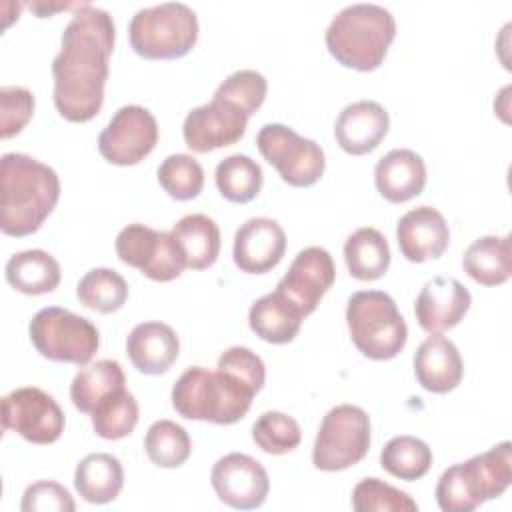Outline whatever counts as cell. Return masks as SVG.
I'll use <instances>...</instances> for the list:
<instances>
[{
	"label": "cell",
	"mask_w": 512,
	"mask_h": 512,
	"mask_svg": "<svg viewBox=\"0 0 512 512\" xmlns=\"http://www.w3.org/2000/svg\"><path fill=\"white\" fill-rule=\"evenodd\" d=\"M178 352V336L164 322L136 324L126 338V354L142 374H164L176 362Z\"/></svg>",
	"instance_id": "cell-23"
},
{
	"label": "cell",
	"mask_w": 512,
	"mask_h": 512,
	"mask_svg": "<svg viewBox=\"0 0 512 512\" xmlns=\"http://www.w3.org/2000/svg\"><path fill=\"white\" fill-rule=\"evenodd\" d=\"M334 278L336 268L330 252L320 246H308L296 254L276 290L284 294L306 318L316 310L322 296L334 284Z\"/></svg>",
	"instance_id": "cell-16"
},
{
	"label": "cell",
	"mask_w": 512,
	"mask_h": 512,
	"mask_svg": "<svg viewBox=\"0 0 512 512\" xmlns=\"http://www.w3.org/2000/svg\"><path fill=\"white\" fill-rule=\"evenodd\" d=\"M464 272L482 286H498L510 278V236H482L462 258Z\"/></svg>",
	"instance_id": "cell-29"
},
{
	"label": "cell",
	"mask_w": 512,
	"mask_h": 512,
	"mask_svg": "<svg viewBox=\"0 0 512 512\" xmlns=\"http://www.w3.org/2000/svg\"><path fill=\"white\" fill-rule=\"evenodd\" d=\"M36 352L52 362L84 366L100 346L98 328L84 316L60 306L38 310L28 326Z\"/></svg>",
	"instance_id": "cell-8"
},
{
	"label": "cell",
	"mask_w": 512,
	"mask_h": 512,
	"mask_svg": "<svg viewBox=\"0 0 512 512\" xmlns=\"http://www.w3.org/2000/svg\"><path fill=\"white\" fill-rule=\"evenodd\" d=\"M396 36V20L384 6L350 4L326 28L328 52L346 68L376 70Z\"/></svg>",
	"instance_id": "cell-4"
},
{
	"label": "cell",
	"mask_w": 512,
	"mask_h": 512,
	"mask_svg": "<svg viewBox=\"0 0 512 512\" xmlns=\"http://www.w3.org/2000/svg\"><path fill=\"white\" fill-rule=\"evenodd\" d=\"M414 374L418 384L428 392H452L464 374L456 344L440 334H430L414 354Z\"/></svg>",
	"instance_id": "cell-21"
},
{
	"label": "cell",
	"mask_w": 512,
	"mask_h": 512,
	"mask_svg": "<svg viewBox=\"0 0 512 512\" xmlns=\"http://www.w3.org/2000/svg\"><path fill=\"white\" fill-rule=\"evenodd\" d=\"M248 118L240 106L214 94L208 104L192 108L186 114L182 136L192 152H212L236 144L246 132Z\"/></svg>",
	"instance_id": "cell-14"
},
{
	"label": "cell",
	"mask_w": 512,
	"mask_h": 512,
	"mask_svg": "<svg viewBox=\"0 0 512 512\" xmlns=\"http://www.w3.org/2000/svg\"><path fill=\"white\" fill-rule=\"evenodd\" d=\"M128 38L132 50L146 60L182 58L198 40V18L182 2L140 8L130 20Z\"/></svg>",
	"instance_id": "cell-7"
},
{
	"label": "cell",
	"mask_w": 512,
	"mask_h": 512,
	"mask_svg": "<svg viewBox=\"0 0 512 512\" xmlns=\"http://www.w3.org/2000/svg\"><path fill=\"white\" fill-rule=\"evenodd\" d=\"M74 486L86 502L108 504L120 494L124 486V468L112 454H88L76 466Z\"/></svg>",
	"instance_id": "cell-27"
},
{
	"label": "cell",
	"mask_w": 512,
	"mask_h": 512,
	"mask_svg": "<svg viewBox=\"0 0 512 512\" xmlns=\"http://www.w3.org/2000/svg\"><path fill=\"white\" fill-rule=\"evenodd\" d=\"M396 240L406 260L426 262L444 254L450 242V230L436 208L418 206L398 220Z\"/></svg>",
	"instance_id": "cell-19"
},
{
	"label": "cell",
	"mask_w": 512,
	"mask_h": 512,
	"mask_svg": "<svg viewBox=\"0 0 512 512\" xmlns=\"http://www.w3.org/2000/svg\"><path fill=\"white\" fill-rule=\"evenodd\" d=\"M186 268H210L220 254V228L206 214H186L170 230Z\"/></svg>",
	"instance_id": "cell-25"
},
{
	"label": "cell",
	"mask_w": 512,
	"mask_h": 512,
	"mask_svg": "<svg viewBox=\"0 0 512 512\" xmlns=\"http://www.w3.org/2000/svg\"><path fill=\"white\" fill-rule=\"evenodd\" d=\"M264 380L262 358L250 348L232 346L222 352L216 370L186 368L172 386V406L188 420L234 424L246 416Z\"/></svg>",
	"instance_id": "cell-2"
},
{
	"label": "cell",
	"mask_w": 512,
	"mask_h": 512,
	"mask_svg": "<svg viewBox=\"0 0 512 512\" xmlns=\"http://www.w3.org/2000/svg\"><path fill=\"white\" fill-rule=\"evenodd\" d=\"M352 508L356 512H416L418 504L380 478H364L352 490Z\"/></svg>",
	"instance_id": "cell-38"
},
{
	"label": "cell",
	"mask_w": 512,
	"mask_h": 512,
	"mask_svg": "<svg viewBox=\"0 0 512 512\" xmlns=\"http://www.w3.org/2000/svg\"><path fill=\"white\" fill-rule=\"evenodd\" d=\"M266 92H268V82L260 72H256V70H238V72L230 74L216 88L214 94L234 102L248 116H252L264 104Z\"/></svg>",
	"instance_id": "cell-39"
},
{
	"label": "cell",
	"mask_w": 512,
	"mask_h": 512,
	"mask_svg": "<svg viewBox=\"0 0 512 512\" xmlns=\"http://www.w3.org/2000/svg\"><path fill=\"white\" fill-rule=\"evenodd\" d=\"M34 114V96L22 86L0 88V134L4 140L22 132Z\"/></svg>",
	"instance_id": "cell-40"
},
{
	"label": "cell",
	"mask_w": 512,
	"mask_h": 512,
	"mask_svg": "<svg viewBox=\"0 0 512 512\" xmlns=\"http://www.w3.org/2000/svg\"><path fill=\"white\" fill-rule=\"evenodd\" d=\"M472 296L468 288L448 276H434L428 280L414 302V316L418 326L428 334H442L454 328L468 312Z\"/></svg>",
	"instance_id": "cell-17"
},
{
	"label": "cell",
	"mask_w": 512,
	"mask_h": 512,
	"mask_svg": "<svg viewBox=\"0 0 512 512\" xmlns=\"http://www.w3.org/2000/svg\"><path fill=\"white\" fill-rule=\"evenodd\" d=\"M370 450V416L354 404L326 412L318 428L312 462L318 470L338 472L358 464Z\"/></svg>",
	"instance_id": "cell-9"
},
{
	"label": "cell",
	"mask_w": 512,
	"mask_h": 512,
	"mask_svg": "<svg viewBox=\"0 0 512 512\" xmlns=\"http://www.w3.org/2000/svg\"><path fill=\"white\" fill-rule=\"evenodd\" d=\"M210 482L220 502L238 510L262 506L270 492V478L264 466L242 452L222 456L212 466Z\"/></svg>",
	"instance_id": "cell-15"
},
{
	"label": "cell",
	"mask_w": 512,
	"mask_h": 512,
	"mask_svg": "<svg viewBox=\"0 0 512 512\" xmlns=\"http://www.w3.org/2000/svg\"><path fill=\"white\" fill-rule=\"evenodd\" d=\"M380 466L394 478L412 482L422 478L432 466V450L416 436H394L380 452Z\"/></svg>",
	"instance_id": "cell-32"
},
{
	"label": "cell",
	"mask_w": 512,
	"mask_h": 512,
	"mask_svg": "<svg viewBox=\"0 0 512 512\" xmlns=\"http://www.w3.org/2000/svg\"><path fill=\"white\" fill-rule=\"evenodd\" d=\"M114 248L124 264L138 268L144 276L156 282H170L186 268L170 232L154 230L138 222L128 224L118 232Z\"/></svg>",
	"instance_id": "cell-11"
},
{
	"label": "cell",
	"mask_w": 512,
	"mask_h": 512,
	"mask_svg": "<svg viewBox=\"0 0 512 512\" xmlns=\"http://www.w3.org/2000/svg\"><path fill=\"white\" fill-rule=\"evenodd\" d=\"M6 280L8 284L28 296L48 294L58 288L62 272L58 260L46 250L32 248L16 252L6 262Z\"/></svg>",
	"instance_id": "cell-26"
},
{
	"label": "cell",
	"mask_w": 512,
	"mask_h": 512,
	"mask_svg": "<svg viewBox=\"0 0 512 512\" xmlns=\"http://www.w3.org/2000/svg\"><path fill=\"white\" fill-rule=\"evenodd\" d=\"M20 508L22 512H74L76 502L62 484L40 480L24 490Z\"/></svg>",
	"instance_id": "cell-41"
},
{
	"label": "cell",
	"mask_w": 512,
	"mask_h": 512,
	"mask_svg": "<svg viewBox=\"0 0 512 512\" xmlns=\"http://www.w3.org/2000/svg\"><path fill=\"white\" fill-rule=\"evenodd\" d=\"M80 4H54V6H50V4H30V10H34L40 18H46V16H50L54 10H66V8H78Z\"/></svg>",
	"instance_id": "cell-42"
},
{
	"label": "cell",
	"mask_w": 512,
	"mask_h": 512,
	"mask_svg": "<svg viewBox=\"0 0 512 512\" xmlns=\"http://www.w3.org/2000/svg\"><path fill=\"white\" fill-rule=\"evenodd\" d=\"M286 252L282 226L266 216L246 220L234 234V264L246 274H266Z\"/></svg>",
	"instance_id": "cell-18"
},
{
	"label": "cell",
	"mask_w": 512,
	"mask_h": 512,
	"mask_svg": "<svg viewBox=\"0 0 512 512\" xmlns=\"http://www.w3.org/2000/svg\"><path fill=\"white\" fill-rule=\"evenodd\" d=\"M512 482V444L508 440L442 472L436 502L444 512H470L498 498Z\"/></svg>",
	"instance_id": "cell-5"
},
{
	"label": "cell",
	"mask_w": 512,
	"mask_h": 512,
	"mask_svg": "<svg viewBox=\"0 0 512 512\" xmlns=\"http://www.w3.org/2000/svg\"><path fill=\"white\" fill-rule=\"evenodd\" d=\"M76 296L82 306L110 314L120 310L128 300V284L124 276L112 268H94L80 278Z\"/></svg>",
	"instance_id": "cell-33"
},
{
	"label": "cell",
	"mask_w": 512,
	"mask_h": 512,
	"mask_svg": "<svg viewBox=\"0 0 512 512\" xmlns=\"http://www.w3.org/2000/svg\"><path fill=\"white\" fill-rule=\"evenodd\" d=\"M262 158L272 164L280 178L296 188L316 184L326 168L324 150L310 138L300 136L286 124H266L256 136Z\"/></svg>",
	"instance_id": "cell-10"
},
{
	"label": "cell",
	"mask_w": 512,
	"mask_h": 512,
	"mask_svg": "<svg viewBox=\"0 0 512 512\" xmlns=\"http://www.w3.org/2000/svg\"><path fill=\"white\" fill-rule=\"evenodd\" d=\"M390 116L374 100H358L342 108L334 124L338 146L350 156L372 152L388 134Z\"/></svg>",
	"instance_id": "cell-20"
},
{
	"label": "cell",
	"mask_w": 512,
	"mask_h": 512,
	"mask_svg": "<svg viewBox=\"0 0 512 512\" xmlns=\"http://www.w3.org/2000/svg\"><path fill=\"white\" fill-rule=\"evenodd\" d=\"M214 180L218 192L226 200L234 204H246L258 196L264 176L256 160L246 154H232L218 162Z\"/></svg>",
	"instance_id": "cell-31"
},
{
	"label": "cell",
	"mask_w": 512,
	"mask_h": 512,
	"mask_svg": "<svg viewBox=\"0 0 512 512\" xmlns=\"http://www.w3.org/2000/svg\"><path fill=\"white\" fill-rule=\"evenodd\" d=\"M302 312L278 290L258 298L248 312L250 330L270 344H288L302 326Z\"/></svg>",
	"instance_id": "cell-24"
},
{
	"label": "cell",
	"mask_w": 512,
	"mask_h": 512,
	"mask_svg": "<svg viewBox=\"0 0 512 512\" xmlns=\"http://www.w3.org/2000/svg\"><path fill=\"white\" fill-rule=\"evenodd\" d=\"M252 440L262 452L280 456V454L292 452L300 444L302 430L292 416L284 412L268 410V412H262L254 422Z\"/></svg>",
	"instance_id": "cell-37"
},
{
	"label": "cell",
	"mask_w": 512,
	"mask_h": 512,
	"mask_svg": "<svg viewBox=\"0 0 512 512\" xmlns=\"http://www.w3.org/2000/svg\"><path fill=\"white\" fill-rule=\"evenodd\" d=\"M144 450L152 464L160 468H178L188 460L192 442L180 424L172 420H156L144 436Z\"/></svg>",
	"instance_id": "cell-35"
},
{
	"label": "cell",
	"mask_w": 512,
	"mask_h": 512,
	"mask_svg": "<svg viewBox=\"0 0 512 512\" xmlns=\"http://www.w3.org/2000/svg\"><path fill=\"white\" fill-rule=\"evenodd\" d=\"M346 324L354 346L372 360L396 358L408 340L396 302L382 290L354 292L346 306Z\"/></svg>",
	"instance_id": "cell-6"
},
{
	"label": "cell",
	"mask_w": 512,
	"mask_h": 512,
	"mask_svg": "<svg viewBox=\"0 0 512 512\" xmlns=\"http://www.w3.org/2000/svg\"><path fill=\"white\" fill-rule=\"evenodd\" d=\"M374 182L384 200L402 204L424 190L426 164L414 150L394 148L376 162Z\"/></svg>",
	"instance_id": "cell-22"
},
{
	"label": "cell",
	"mask_w": 512,
	"mask_h": 512,
	"mask_svg": "<svg viewBox=\"0 0 512 512\" xmlns=\"http://www.w3.org/2000/svg\"><path fill=\"white\" fill-rule=\"evenodd\" d=\"M92 428L104 440H120L132 434L138 424V402L124 388L102 398L92 410Z\"/></svg>",
	"instance_id": "cell-34"
},
{
	"label": "cell",
	"mask_w": 512,
	"mask_h": 512,
	"mask_svg": "<svg viewBox=\"0 0 512 512\" xmlns=\"http://www.w3.org/2000/svg\"><path fill=\"white\" fill-rule=\"evenodd\" d=\"M344 260L354 278L362 282L378 280L390 266L388 240L376 228H358L344 242Z\"/></svg>",
	"instance_id": "cell-28"
},
{
	"label": "cell",
	"mask_w": 512,
	"mask_h": 512,
	"mask_svg": "<svg viewBox=\"0 0 512 512\" xmlns=\"http://www.w3.org/2000/svg\"><path fill=\"white\" fill-rule=\"evenodd\" d=\"M114 38L112 16L90 2H82L64 28L52 76L54 106L68 122H88L100 112Z\"/></svg>",
	"instance_id": "cell-1"
},
{
	"label": "cell",
	"mask_w": 512,
	"mask_h": 512,
	"mask_svg": "<svg viewBox=\"0 0 512 512\" xmlns=\"http://www.w3.org/2000/svg\"><path fill=\"white\" fill-rule=\"evenodd\" d=\"M126 376L116 360H96L74 376L70 384V400L76 406V410L84 414H92L96 404L106 398L108 394L124 388Z\"/></svg>",
	"instance_id": "cell-30"
},
{
	"label": "cell",
	"mask_w": 512,
	"mask_h": 512,
	"mask_svg": "<svg viewBox=\"0 0 512 512\" xmlns=\"http://www.w3.org/2000/svg\"><path fill=\"white\" fill-rule=\"evenodd\" d=\"M2 428L32 444H52L64 432V412L48 392L22 386L2 398Z\"/></svg>",
	"instance_id": "cell-12"
},
{
	"label": "cell",
	"mask_w": 512,
	"mask_h": 512,
	"mask_svg": "<svg viewBox=\"0 0 512 512\" xmlns=\"http://www.w3.org/2000/svg\"><path fill=\"white\" fill-rule=\"evenodd\" d=\"M158 182L174 200H192L204 188V170L190 154H170L158 166Z\"/></svg>",
	"instance_id": "cell-36"
},
{
	"label": "cell",
	"mask_w": 512,
	"mask_h": 512,
	"mask_svg": "<svg viewBox=\"0 0 512 512\" xmlns=\"http://www.w3.org/2000/svg\"><path fill=\"white\" fill-rule=\"evenodd\" d=\"M0 186V228L14 238L40 230L60 198L58 174L48 164L18 152L2 156Z\"/></svg>",
	"instance_id": "cell-3"
},
{
	"label": "cell",
	"mask_w": 512,
	"mask_h": 512,
	"mask_svg": "<svg viewBox=\"0 0 512 512\" xmlns=\"http://www.w3.org/2000/svg\"><path fill=\"white\" fill-rule=\"evenodd\" d=\"M158 142V124L150 110L138 104L122 106L114 112L98 136V150L104 160L116 166L142 162Z\"/></svg>",
	"instance_id": "cell-13"
}]
</instances>
